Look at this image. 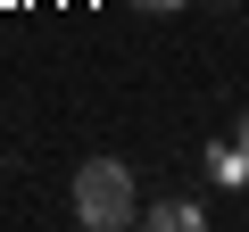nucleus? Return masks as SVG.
Wrapping results in <instances>:
<instances>
[{"mask_svg": "<svg viewBox=\"0 0 249 232\" xmlns=\"http://www.w3.org/2000/svg\"><path fill=\"white\" fill-rule=\"evenodd\" d=\"M75 224L83 232L142 224V191H133V166H124V158H83L75 166Z\"/></svg>", "mask_w": 249, "mask_h": 232, "instance_id": "f257e3e1", "label": "nucleus"}, {"mask_svg": "<svg viewBox=\"0 0 249 232\" xmlns=\"http://www.w3.org/2000/svg\"><path fill=\"white\" fill-rule=\"evenodd\" d=\"M208 166H216V182H249V149H241V141H232V149H216Z\"/></svg>", "mask_w": 249, "mask_h": 232, "instance_id": "7ed1b4c3", "label": "nucleus"}, {"mask_svg": "<svg viewBox=\"0 0 249 232\" xmlns=\"http://www.w3.org/2000/svg\"><path fill=\"white\" fill-rule=\"evenodd\" d=\"M232 141H241V149H249V116H241V125H232Z\"/></svg>", "mask_w": 249, "mask_h": 232, "instance_id": "39448f33", "label": "nucleus"}, {"mask_svg": "<svg viewBox=\"0 0 249 232\" xmlns=\"http://www.w3.org/2000/svg\"><path fill=\"white\" fill-rule=\"evenodd\" d=\"M142 224H150V232H191V224H208V207H199V199H150Z\"/></svg>", "mask_w": 249, "mask_h": 232, "instance_id": "f03ea898", "label": "nucleus"}, {"mask_svg": "<svg viewBox=\"0 0 249 232\" xmlns=\"http://www.w3.org/2000/svg\"><path fill=\"white\" fill-rule=\"evenodd\" d=\"M142 17H175V9H191V0H133Z\"/></svg>", "mask_w": 249, "mask_h": 232, "instance_id": "20e7f679", "label": "nucleus"}]
</instances>
